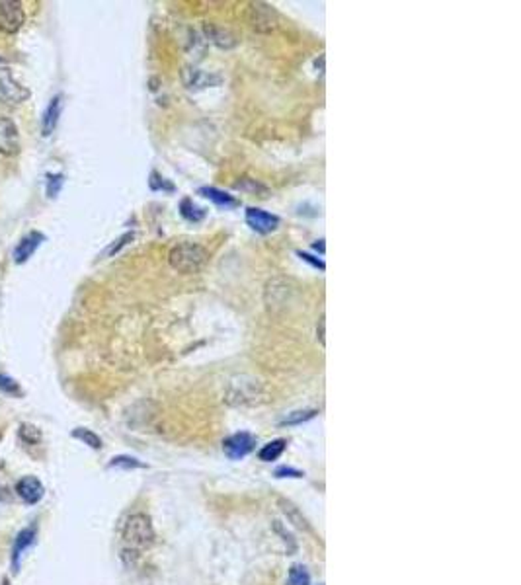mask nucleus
Returning <instances> with one entry per match:
<instances>
[{"label":"nucleus","mask_w":521,"mask_h":585,"mask_svg":"<svg viewBox=\"0 0 521 585\" xmlns=\"http://www.w3.org/2000/svg\"><path fill=\"white\" fill-rule=\"evenodd\" d=\"M289 585H310V576L305 566L295 564L289 569Z\"/></svg>","instance_id":"aec40b11"},{"label":"nucleus","mask_w":521,"mask_h":585,"mask_svg":"<svg viewBox=\"0 0 521 585\" xmlns=\"http://www.w3.org/2000/svg\"><path fill=\"white\" fill-rule=\"evenodd\" d=\"M245 218L246 225L258 234H271L274 230H277V226L281 225V218L277 215H271L268 211L260 209V207H248Z\"/></svg>","instance_id":"0eeeda50"},{"label":"nucleus","mask_w":521,"mask_h":585,"mask_svg":"<svg viewBox=\"0 0 521 585\" xmlns=\"http://www.w3.org/2000/svg\"><path fill=\"white\" fill-rule=\"evenodd\" d=\"M61 111H63V96L57 94V96H53L51 101L47 104L45 113H43V119H41V135H43V137H49L51 133L55 131L57 125H59Z\"/></svg>","instance_id":"f8f14e48"},{"label":"nucleus","mask_w":521,"mask_h":585,"mask_svg":"<svg viewBox=\"0 0 521 585\" xmlns=\"http://www.w3.org/2000/svg\"><path fill=\"white\" fill-rule=\"evenodd\" d=\"M65 184V176L63 174H47V195L51 199H55L61 187Z\"/></svg>","instance_id":"412c9836"},{"label":"nucleus","mask_w":521,"mask_h":585,"mask_svg":"<svg viewBox=\"0 0 521 585\" xmlns=\"http://www.w3.org/2000/svg\"><path fill=\"white\" fill-rule=\"evenodd\" d=\"M256 447V437L248 431H240L235 435L227 437L223 441V451L229 457L230 460H240L245 459L246 455H250Z\"/></svg>","instance_id":"423d86ee"},{"label":"nucleus","mask_w":521,"mask_h":585,"mask_svg":"<svg viewBox=\"0 0 521 585\" xmlns=\"http://www.w3.org/2000/svg\"><path fill=\"white\" fill-rule=\"evenodd\" d=\"M285 447H287V441L285 439H276V441H269L268 445H264L258 452V459L264 460V462H271V460H277L281 455H284Z\"/></svg>","instance_id":"2eb2a0df"},{"label":"nucleus","mask_w":521,"mask_h":585,"mask_svg":"<svg viewBox=\"0 0 521 585\" xmlns=\"http://www.w3.org/2000/svg\"><path fill=\"white\" fill-rule=\"evenodd\" d=\"M250 184H252V186H250V189H252V191H262V194H266V187L260 186V184L256 182V179H252ZM235 187H237V189H248V187H246V178L240 179V182H237V184H235Z\"/></svg>","instance_id":"cd10ccee"},{"label":"nucleus","mask_w":521,"mask_h":585,"mask_svg":"<svg viewBox=\"0 0 521 585\" xmlns=\"http://www.w3.org/2000/svg\"><path fill=\"white\" fill-rule=\"evenodd\" d=\"M0 390H2V392H9V394H22L18 382L14 381V379L6 377V374H0Z\"/></svg>","instance_id":"393cba45"},{"label":"nucleus","mask_w":521,"mask_h":585,"mask_svg":"<svg viewBox=\"0 0 521 585\" xmlns=\"http://www.w3.org/2000/svg\"><path fill=\"white\" fill-rule=\"evenodd\" d=\"M269 400V392L266 384L252 374H240L230 379L225 402L230 406H260Z\"/></svg>","instance_id":"f257e3e1"},{"label":"nucleus","mask_w":521,"mask_h":585,"mask_svg":"<svg viewBox=\"0 0 521 585\" xmlns=\"http://www.w3.org/2000/svg\"><path fill=\"white\" fill-rule=\"evenodd\" d=\"M20 437L24 439L26 443H38L41 439V433L40 429L33 428L30 423H22V428H20Z\"/></svg>","instance_id":"5701e85b"},{"label":"nucleus","mask_w":521,"mask_h":585,"mask_svg":"<svg viewBox=\"0 0 521 585\" xmlns=\"http://www.w3.org/2000/svg\"><path fill=\"white\" fill-rule=\"evenodd\" d=\"M297 256H299L303 262H307V264H310L313 267H316V269H320V272H324V269H326V265H324L323 260H318V257L310 256V254H307V252H297Z\"/></svg>","instance_id":"a878e982"},{"label":"nucleus","mask_w":521,"mask_h":585,"mask_svg":"<svg viewBox=\"0 0 521 585\" xmlns=\"http://www.w3.org/2000/svg\"><path fill=\"white\" fill-rule=\"evenodd\" d=\"M318 340H320V345H324V314L318 320Z\"/></svg>","instance_id":"c85d7f7f"},{"label":"nucleus","mask_w":521,"mask_h":585,"mask_svg":"<svg viewBox=\"0 0 521 585\" xmlns=\"http://www.w3.org/2000/svg\"><path fill=\"white\" fill-rule=\"evenodd\" d=\"M206 31H207V38L211 39L215 45L223 47V49H229V47H233L235 43H237V39L233 38L227 30H223V28H217V26H207Z\"/></svg>","instance_id":"dca6fc26"},{"label":"nucleus","mask_w":521,"mask_h":585,"mask_svg":"<svg viewBox=\"0 0 521 585\" xmlns=\"http://www.w3.org/2000/svg\"><path fill=\"white\" fill-rule=\"evenodd\" d=\"M16 494H18V498L22 499L24 503L33 506V503H38V501L43 498L45 488H43V484H41L35 476H24V478H20V480H18Z\"/></svg>","instance_id":"1a4fd4ad"},{"label":"nucleus","mask_w":521,"mask_h":585,"mask_svg":"<svg viewBox=\"0 0 521 585\" xmlns=\"http://www.w3.org/2000/svg\"><path fill=\"white\" fill-rule=\"evenodd\" d=\"M110 468H125V470H129V468H145V464L133 459V457H113Z\"/></svg>","instance_id":"4be33fe9"},{"label":"nucleus","mask_w":521,"mask_h":585,"mask_svg":"<svg viewBox=\"0 0 521 585\" xmlns=\"http://www.w3.org/2000/svg\"><path fill=\"white\" fill-rule=\"evenodd\" d=\"M316 413H318V410H297V412L287 413V418L281 420V425H299V423L313 420Z\"/></svg>","instance_id":"6ab92c4d"},{"label":"nucleus","mask_w":521,"mask_h":585,"mask_svg":"<svg viewBox=\"0 0 521 585\" xmlns=\"http://www.w3.org/2000/svg\"><path fill=\"white\" fill-rule=\"evenodd\" d=\"M121 538H123V542L131 552H139V550L149 548L155 542V529H152L149 515H129L125 519V525H123V530H121Z\"/></svg>","instance_id":"7ed1b4c3"},{"label":"nucleus","mask_w":521,"mask_h":585,"mask_svg":"<svg viewBox=\"0 0 521 585\" xmlns=\"http://www.w3.org/2000/svg\"><path fill=\"white\" fill-rule=\"evenodd\" d=\"M209 262V252L196 242H180L168 252V264L178 273H198Z\"/></svg>","instance_id":"f03ea898"},{"label":"nucleus","mask_w":521,"mask_h":585,"mask_svg":"<svg viewBox=\"0 0 521 585\" xmlns=\"http://www.w3.org/2000/svg\"><path fill=\"white\" fill-rule=\"evenodd\" d=\"M135 238V233H125L123 234V236H119L118 240L113 242V244H111L110 248L106 250V252H103V257L106 256H113V254H118L119 250L123 248V246H127V244H129V242L133 240Z\"/></svg>","instance_id":"b1692460"},{"label":"nucleus","mask_w":521,"mask_h":585,"mask_svg":"<svg viewBox=\"0 0 521 585\" xmlns=\"http://www.w3.org/2000/svg\"><path fill=\"white\" fill-rule=\"evenodd\" d=\"M276 476L277 478H287V476H289V478H303V472H301V470H295V468L291 467H281L276 470Z\"/></svg>","instance_id":"bb28decb"},{"label":"nucleus","mask_w":521,"mask_h":585,"mask_svg":"<svg viewBox=\"0 0 521 585\" xmlns=\"http://www.w3.org/2000/svg\"><path fill=\"white\" fill-rule=\"evenodd\" d=\"M72 437L74 439H79V441H82L84 445H88L90 449H102V439H100V435H96L92 429H86V428H77L72 429Z\"/></svg>","instance_id":"a211bd4d"},{"label":"nucleus","mask_w":521,"mask_h":585,"mask_svg":"<svg viewBox=\"0 0 521 585\" xmlns=\"http://www.w3.org/2000/svg\"><path fill=\"white\" fill-rule=\"evenodd\" d=\"M30 96L32 92L22 82H18L9 67H0V104L16 108L20 104H24Z\"/></svg>","instance_id":"20e7f679"},{"label":"nucleus","mask_w":521,"mask_h":585,"mask_svg":"<svg viewBox=\"0 0 521 585\" xmlns=\"http://www.w3.org/2000/svg\"><path fill=\"white\" fill-rule=\"evenodd\" d=\"M313 248L320 250V254H324V240H316L315 244H313Z\"/></svg>","instance_id":"c756f323"},{"label":"nucleus","mask_w":521,"mask_h":585,"mask_svg":"<svg viewBox=\"0 0 521 585\" xmlns=\"http://www.w3.org/2000/svg\"><path fill=\"white\" fill-rule=\"evenodd\" d=\"M199 195H203L206 199L213 201L215 205H217V207H221V209H235V207H238L237 199H235L230 194H227V191L219 189V187H213V186L199 187Z\"/></svg>","instance_id":"4468645a"},{"label":"nucleus","mask_w":521,"mask_h":585,"mask_svg":"<svg viewBox=\"0 0 521 585\" xmlns=\"http://www.w3.org/2000/svg\"><path fill=\"white\" fill-rule=\"evenodd\" d=\"M20 152V133L16 123L6 116H0V155L16 156Z\"/></svg>","instance_id":"6e6552de"},{"label":"nucleus","mask_w":521,"mask_h":585,"mask_svg":"<svg viewBox=\"0 0 521 585\" xmlns=\"http://www.w3.org/2000/svg\"><path fill=\"white\" fill-rule=\"evenodd\" d=\"M33 542H35V527H26V529H22L16 535V540H14V546H12V569L14 572H18L22 552L28 550Z\"/></svg>","instance_id":"ddd939ff"},{"label":"nucleus","mask_w":521,"mask_h":585,"mask_svg":"<svg viewBox=\"0 0 521 585\" xmlns=\"http://www.w3.org/2000/svg\"><path fill=\"white\" fill-rule=\"evenodd\" d=\"M180 213H182V217L186 218V221H190V223H199V221H203V217H206V211L201 209V207H198L191 199H182V203H180Z\"/></svg>","instance_id":"f3484780"},{"label":"nucleus","mask_w":521,"mask_h":585,"mask_svg":"<svg viewBox=\"0 0 521 585\" xmlns=\"http://www.w3.org/2000/svg\"><path fill=\"white\" fill-rule=\"evenodd\" d=\"M26 22V12L20 2L0 0V33H16Z\"/></svg>","instance_id":"39448f33"},{"label":"nucleus","mask_w":521,"mask_h":585,"mask_svg":"<svg viewBox=\"0 0 521 585\" xmlns=\"http://www.w3.org/2000/svg\"><path fill=\"white\" fill-rule=\"evenodd\" d=\"M250 12H252L250 23H252L254 30H258V31L276 30V26H277L276 12H274L268 4H252V6H250Z\"/></svg>","instance_id":"9b49d317"},{"label":"nucleus","mask_w":521,"mask_h":585,"mask_svg":"<svg viewBox=\"0 0 521 585\" xmlns=\"http://www.w3.org/2000/svg\"><path fill=\"white\" fill-rule=\"evenodd\" d=\"M43 240H45V236L41 233H38V230L26 234L24 238L18 242L16 248H14V262H16V264H26V262L38 252V248H40Z\"/></svg>","instance_id":"9d476101"}]
</instances>
